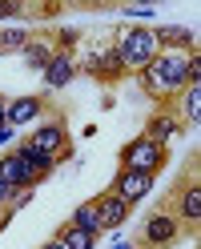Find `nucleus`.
I'll use <instances>...</instances> for the list:
<instances>
[{
	"instance_id": "obj_1",
	"label": "nucleus",
	"mask_w": 201,
	"mask_h": 249,
	"mask_svg": "<svg viewBox=\"0 0 201 249\" xmlns=\"http://www.w3.org/2000/svg\"><path fill=\"white\" fill-rule=\"evenodd\" d=\"M141 85H145L149 97H157V101L169 105L185 85H189V56H185V53H165V49H161V56L153 60L149 69H141Z\"/></svg>"
},
{
	"instance_id": "obj_2",
	"label": "nucleus",
	"mask_w": 201,
	"mask_h": 249,
	"mask_svg": "<svg viewBox=\"0 0 201 249\" xmlns=\"http://www.w3.org/2000/svg\"><path fill=\"white\" fill-rule=\"evenodd\" d=\"M161 213H169L181 229L197 233V225H201V181H197V157H193V165L181 173V181L169 189Z\"/></svg>"
},
{
	"instance_id": "obj_3",
	"label": "nucleus",
	"mask_w": 201,
	"mask_h": 249,
	"mask_svg": "<svg viewBox=\"0 0 201 249\" xmlns=\"http://www.w3.org/2000/svg\"><path fill=\"white\" fill-rule=\"evenodd\" d=\"M113 53L125 60L129 72H141V69H149L153 60L161 56L157 36H153V28H145V24H125V28L117 33V49H113Z\"/></svg>"
},
{
	"instance_id": "obj_4",
	"label": "nucleus",
	"mask_w": 201,
	"mask_h": 249,
	"mask_svg": "<svg viewBox=\"0 0 201 249\" xmlns=\"http://www.w3.org/2000/svg\"><path fill=\"white\" fill-rule=\"evenodd\" d=\"M181 237V225L173 221L169 213H149L141 229H137V237H133V249H165V245H173Z\"/></svg>"
},
{
	"instance_id": "obj_5",
	"label": "nucleus",
	"mask_w": 201,
	"mask_h": 249,
	"mask_svg": "<svg viewBox=\"0 0 201 249\" xmlns=\"http://www.w3.org/2000/svg\"><path fill=\"white\" fill-rule=\"evenodd\" d=\"M165 165V145L149 141V137H137V141L125 145V153H121V169H133V173H157V169Z\"/></svg>"
},
{
	"instance_id": "obj_6",
	"label": "nucleus",
	"mask_w": 201,
	"mask_h": 249,
	"mask_svg": "<svg viewBox=\"0 0 201 249\" xmlns=\"http://www.w3.org/2000/svg\"><path fill=\"white\" fill-rule=\"evenodd\" d=\"M28 149L44 153V157H69V133H65V121H53V124H40V129L24 141Z\"/></svg>"
},
{
	"instance_id": "obj_7",
	"label": "nucleus",
	"mask_w": 201,
	"mask_h": 249,
	"mask_svg": "<svg viewBox=\"0 0 201 249\" xmlns=\"http://www.w3.org/2000/svg\"><path fill=\"white\" fill-rule=\"evenodd\" d=\"M81 69H85L89 76H97L101 85H117L121 76L129 72V69H125V60H121V56H117L113 49H105V53H97V56H89Z\"/></svg>"
},
{
	"instance_id": "obj_8",
	"label": "nucleus",
	"mask_w": 201,
	"mask_h": 249,
	"mask_svg": "<svg viewBox=\"0 0 201 249\" xmlns=\"http://www.w3.org/2000/svg\"><path fill=\"white\" fill-rule=\"evenodd\" d=\"M149 189H153V177H149V173H133V169H121L117 181H113V193H117L121 201H129V205H133L137 197H145Z\"/></svg>"
},
{
	"instance_id": "obj_9",
	"label": "nucleus",
	"mask_w": 201,
	"mask_h": 249,
	"mask_svg": "<svg viewBox=\"0 0 201 249\" xmlns=\"http://www.w3.org/2000/svg\"><path fill=\"white\" fill-rule=\"evenodd\" d=\"M97 213H101V233H105V229H121L125 225V217L133 213V205L121 201L117 193H105V197H97Z\"/></svg>"
},
{
	"instance_id": "obj_10",
	"label": "nucleus",
	"mask_w": 201,
	"mask_h": 249,
	"mask_svg": "<svg viewBox=\"0 0 201 249\" xmlns=\"http://www.w3.org/2000/svg\"><path fill=\"white\" fill-rule=\"evenodd\" d=\"M0 181H4V185H37V181H40V173L24 165L20 153H8V157L0 161Z\"/></svg>"
},
{
	"instance_id": "obj_11",
	"label": "nucleus",
	"mask_w": 201,
	"mask_h": 249,
	"mask_svg": "<svg viewBox=\"0 0 201 249\" xmlns=\"http://www.w3.org/2000/svg\"><path fill=\"white\" fill-rule=\"evenodd\" d=\"M20 56H24V65L33 69V72H44L53 65V56H56V49L49 44V36H28V44L20 49Z\"/></svg>"
},
{
	"instance_id": "obj_12",
	"label": "nucleus",
	"mask_w": 201,
	"mask_h": 249,
	"mask_svg": "<svg viewBox=\"0 0 201 249\" xmlns=\"http://www.w3.org/2000/svg\"><path fill=\"white\" fill-rule=\"evenodd\" d=\"M173 101H177V108H181V113H177V124H181V129H185V124H197V121H201V85L181 89ZM173 101H169V105H173Z\"/></svg>"
},
{
	"instance_id": "obj_13",
	"label": "nucleus",
	"mask_w": 201,
	"mask_h": 249,
	"mask_svg": "<svg viewBox=\"0 0 201 249\" xmlns=\"http://www.w3.org/2000/svg\"><path fill=\"white\" fill-rule=\"evenodd\" d=\"M44 108H49V101H44V97H20V101H8V117H4V121L28 124V121H37Z\"/></svg>"
},
{
	"instance_id": "obj_14",
	"label": "nucleus",
	"mask_w": 201,
	"mask_h": 249,
	"mask_svg": "<svg viewBox=\"0 0 201 249\" xmlns=\"http://www.w3.org/2000/svg\"><path fill=\"white\" fill-rule=\"evenodd\" d=\"M177 133H181V124H177L173 113H153L149 124H145V137H149V141H157V145H169Z\"/></svg>"
},
{
	"instance_id": "obj_15",
	"label": "nucleus",
	"mask_w": 201,
	"mask_h": 249,
	"mask_svg": "<svg viewBox=\"0 0 201 249\" xmlns=\"http://www.w3.org/2000/svg\"><path fill=\"white\" fill-rule=\"evenodd\" d=\"M153 36H157V49L177 44L185 56H193V33H189V28H153Z\"/></svg>"
},
{
	"instance_id": "obj_16",
	"label": "nucleus",
	"mask_w": 201,
	"mask_h": 249,
	"mask_svg": "<svg viewBox=\"0 0 201 249\" xmlns=\"http://www.w3.org/2000/svg\"><path fill=\"white\" fill-rule=\"evenodd\" d=\"M69 225H76V229L92 233V237H101V213H97V197H92V201H85V205H76V213H73V221H69Z\"/></svg>"
},
{
	"instance_id": "obj_17",
	"label": "nucleus",
	"mask_w": 201,
	"mask_h": 249,
	"mask_svg": "<svg viewBox=\"0 0 201 249\" xmlns=\"http://www.w3.org/2000/svg\"><path fill=\"white\" fill-rule=\"evenodd\" d=\"M28 24H4L0 28V56H8V53H20L24 44H28Z\"/></svg>"
},
{
	"instance_id": "obj_18",
	"label": "nucleus",
	"mask_w": 201,
	"mask_h": 249,
	"mask_svg": "<svg viewBox=\"0 0 201 249\" xmlns=\"http://www.w3.org/2000/svg\"><path fill=\"white\" fill-rule=\"evenodd\" d=\"M69 76H73V60H69V53H56L53 65L44 69V81H49V89H60V85H69Z\"/></svg>"
},
{
	"instance_id": "obj_19",
	"label": "nucleus",
	"mask_w": 201,
	"mask_h": 249,
	"mask_svg": "<svg viewBox=\"0 0 201 249\" xmlns=\"http://www.w3.org/2000/svg\"><path fill=\"white\" fill-rule=\"evenodd\" d=\"M56 241L65 245V249H92V245H97V237H92V233L76 229V225H65V229H60V237H56Z\"/></svg>"
},
{
	"instance_id": "obj_20",
	"label": "nucleus",
	"mask_w": 201,
	"mask_h": 249,
	"mask_svg": "<svg viewBox=\"0 0 201 249\" xmlns=\"http://www.w3.org/2000/svg\"><path fill=\"white\" fill-rule=\"evenodd\" d=\"M28 201H33V185H12V193H8V201H4V209L8 213H17V209H24Z\"/></svg>"
},
{
	"instance_id": "obj_21",
	"label": "nucleus",
	"mask_w": 201,
	"mask_h": 249,
	"mask_svg": "<svg viewBox=\"0 0 201 249\" xmlns=\"http://www.w3.org/2000/svg\"><path fill=\"white\" fill-rule=\"evenodd\" d=\"M8 193H12V185H4V181H0V205L8 201Z\"/></svg>"
},
{
	"instance_id": "obj_22",
	"label": "nucleus",
	"mask_w": 201,
	"mask_h": 249,
	"mask_svg": "<svg viewBox=\"0 0 201 249\" xmlns=\"http://www.w3.org/2000/svg\"><path fill=\"white\" fill-rule=\"evenodd\" d=\"M4 117H8V101L0 97V121H4Z\"/></svg>"
},
{
	"instance_id": "obj_23",
	"label": "nucleus",
	"mask_w": 201,
	"mask_h": 249,
	"mask_svg": "<svg viewBox=\"0 0 201 249\" xmlns=\"http://www.w3.org/2000/svg\"><path fill=\"white\" fill-rule=\"evenodd\" d=\"M8 217H12V213H8L4 205H0V225H4V221H8Z\"/></svg>"
},
{
	"instance_id": "obj_24",
	"label": "nucleus",
	"mask_w": 201,
	"mask_h": 249,
	"mask_svg": "<svg viewBox=\"0 0 201 249\" xmlns=\"http://www.w3.org/2000/svg\"><path fill=\"white\" fill-rule=\"evenodd\" d=\"M40 249H65V245H60V241H49V245H40Z\"/></svg>"
},
{
	"instance_id": "obj_25",
	"label": "nucleus",
	"mask_w": 201,
	"mask_h": 249,
	"mask_svg": "<svg viewBox=\"0 0 201 249\" xmlns=\"http://www.w3.org/2000/svg\"><path fill=\"white\" fill-rule=\"evenodd\" d=\"M113 249H133V245H129V241H121V245H113Z\"/></svg>"
}]
</instances>
